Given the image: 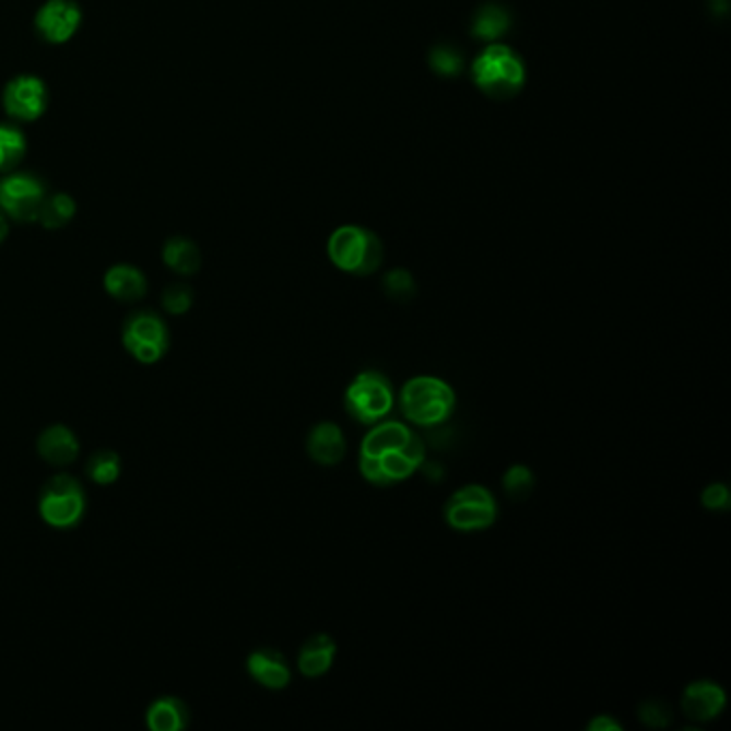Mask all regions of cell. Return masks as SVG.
<instances>
[{
    "instance_id": "obj_27",
    "label": "cell",
    "mask_w": 731,
    "mask_h": 731,
    "mask_svg": "<svg viewBox=\"0 0 731 731\" xmlns=\"http://www.w3.org/2000/svg\"><path fill=\"white\" fill-rule=\"evenodd\" d=\"M385 292L389 294V298H393L394 303H408L414 296L416 285L408 271L394 269L385 278Z\"/></svg>"
},
{
    "instance_id": "obj_3",
    "label": "cell",
    "mask_w": 731,
    "mask_h": 731,
    "mask_svg": "<svg viewBox=\"0 0 731 731\" xmlns=\"http://www.w3.org/2000/svg\"><path fill=\"white\" fill-rule=\"evenodd\" d=\"M472 78L485 95L508 99L521 91L526 82V67L523 60L507 46H492L474 60Z\"/></svg>"
},
{
    "instance_id": "obj_1",
    "label": "cell",
    "mask_w": 731,
    "mask_h": 731,
    "mask_svg": "<svg viewBox=\"0 0 731 731\" xmlns=\"http://www.w3.org/2000/svg\"><path fill=\"white\" fill-rule=\"evenodd\" d=\"M329 256L345 273L372 275L385 260V247L374 232L361 225H343L329 240Z\"/></svg>"
},
{
    "instance_id": "obj_22",
    "label": "cell",
    "mask_w": 731,
    "mask_h": 731,
    "mask_svg": "<svg viewBox=\"0 0 731 731\" xmlns=\"http://www.w3.org/2000/svg\"><path fill=\"white\" fill-rule=\"evenodd\" d=\"M75 200L64 193V191H58V193H48L44 207H42V213H39V224L48 229H58L62 225L69 224L73 217H75Z\"/></svg>"
},
{
    "instance_id": "obj_9",
    "label": "cell",
    "mask_w": 731,
    "mask_h": 731,
    "mask_svg": "<svg viewBox=\"0 0 731 731\" xmlns=\"http://www.w3.org/2000/svg\"><path fill=\"white\" fill-rule=\"evenodd\" d=\"M425 461V445L414 434L412 440L399 449L387 450L378 457L361 455V474L374 485H393L410 479Z\"/></svg>"
},
{
    "instance_id": "obj_11",
    "label": "cell",
    "mask_w": 731,
    "mask_h": 731,
    "mask_svg": "<svg viewBox=\"0 0 731 731\" xmlns=\"http://www.w3.org/2000/svg\"><path fill=\"white\" fill-rule=\"evenodd\" d=\"M80 26L82 9L75 0H46L35 13V31L50 46L71 42Z\"/></svg>"
},
{
    "instance_id": "obj_16",
    "label": "cell",
    "mask_w": 731,
    "mask_h": 731,
    "mask_svg": "<svg viewBox=\"0 0 731 731\" xmlns=\"http://www.w3.org/2000/svg\"><path fill=\"white\" fill-rule=\"evenodd\" d=\"M37 450L48 463L67 465V463L75 461V457L80 452V443L69 427L50 425L48 429L42 432V436L37 440Z\"/></svg>"
},
{
    "instance_id": "obj_28",
    "label": "cell",
    "mask_w": 731,
    "mask_h": 731,
    "mask_svg": "<svg viewBox=\"0 0 731 731\" xmlns=\"http://www.w3.org/2000/svg\"><path fill=\"white\" fill-rule=\"evenodd\" d=\"M162 303L172 316H182L193 305V292L185 283H174V285L166 287V292L162 296Z\"/></svg>"
},
{
    "instance_id": "obj_6",
    "label": "cell",
    "mask_w": 731,
    "mask_h": 731,
    "mask_svg": "<svg viewBox=\"0 0 731 731\" xmlns=\"http://www.w3.org/2000/svg\"><path fill=\"white\" fill-rule=\"evenodd\" d=\"M86 510V496L82 485L69 476L58 474L50 479L39 494V512L46 523L55 528H75Z\"/></svg>"
},
{
    "instance_id": "obj_26",
    "label": "cell",
    "mask_w": 731,
    "mask_h": 731,
    "mask_svg": "<svg viewBox=\"0 0 731 731\" xmlns=\"http://www.w3.org/2000/svg\"><path fill=\"white\" fill-rule=\"evenodd\" d=\"M672 719H674V712L668 706V701L648 699V701H641V706H639V721L648 728H655V730L668 728L672 723Z\"/></svg>"
},
{
    "instance_id": "obj_23",
    "label": "cell",
    "mask_w": 731,
    "mask_h": 731,
    "mask_svg": "<svg viewBox=\"0 0 731 731\" xmlns=\"http://www.w3.org/2000/svg\"><path fill=\"white\" fill-rule=\"evenodd\" d=\"M508 24H510V20H508L507 9H503L498 4H487L476 13L472 31L481 39H498L507 31Z\"/></svg>"
},
{
    "instance_id": "obj_25",
    "label": "cell",
    "mask_w": 731,
    "mask_h": 731,
    "mask_svg": "<svg viewBox=\"0 0 731 731\" xmlns=\"http://www.w3.org/2000/svg\"><path fill=\"white\" fill-rule=\"evenodd\" d=\"M89 476L99 485H110L120 474V457L114 450H97L86 463Z\"/></svg>"
},
{
    "instance_id": "obj_12",
    "label": "cell",
    "mask_w": 731,
    "mask_h": 731,
    "mask_svg": "<svg viewBox=\"0 0 731 731\" xmlns=\"http://www.w3.org/2000/svg\"><path fill=\"white\" fill-rule=\"evenodd\" d=\"M728 704L726 691L712 680L691 682L682 693V712L697 723L717 719Z\"/></svg>"
},
{
    "instance_id": "obj_8",
    "label": "cell",
    "mask_w": 731,
    "mask_h": 731,
    "mask_svg": "<svg viewBox=\"0 0 731 731\" xmlns=\"http://www.w3.org/2000/svg\"><path fill=\"white\" fill-rule=\"evenodd\" d=\"M122 345L135 361L144 365L157 363L168 352V327L155 311H138L122 327Z\"/></svg>"
},
{
    "instance_id": "obj_29",
    "label": "cell",
    "mask_w": 731,
    "mask_h": 731,
    "mask_svg": "<svg viewBox=\"0 0 731 731\" xmlns=\"http://www.w3.org/2000/svg\"><path fill=\"white\" fill-rule=\"evenodd\" d=\"M429 62H432L434 71H438L443 75H455V73L461 71V55L449 46H438L436 50H432Z\"/></svg>"
},
{
    "instance_id": "obj_31",
    "label": "cell",
    "mask_w": 731,
    "mask_h": 731,
    "mask_svg": "<svg viewBox=\"0 0 731 731\" xmlns=\"http://www.w3.org/2000/svg\"><path fill=\"white\" fill-rule=\"evenodd\" d=\"M588 730L590 731H620L622 730V726L620 723H616L612 717H608V715H601V717H597V719H592L590 723H588Z\"/></svg>"
},
{
    "instance_id": "obj_21",
    "label": "cell",
    "mask_w": 731,
    "mask_h": 731,
    "mask_svg": "<svg viewBox=\"0 0 731 731\" xmlns=\"http://www.w3.org/2000/svg\"><path fill=\"white\" fill-rule=\"evenodd\" d=\"M28 151L24 131L13 122H0V172H11L22 164Z\"/></svg>"
},
{
    "instance_id": "obj_14",
    "label": "cell",
    "mask_w": 731,
    "mask_h": 731,
    "mask_svg": "<svg viewBox=\"0 0 731 731\" xmlns=\"http://www.w3.org/2000/svg\"><path fill=\"white\" fill-rule=\"evenodd\" d=\"M338 655V644L331 635L318 633L309 637L298 652V670L307 677H320L327 674Z\"/></svg>"
},
{
    "instance_id": "obj_15",
    "label": "cell",
    "mask_w": 731,
    "mask_h": 731,
    "mask_svg": "<svg viewBox=\"0 0 731 731\" xmlns=\"http://www.w3.org/2000/svg\"><path fill=\"white\" fill-rule=\"evenodd\" d=\"M247 672L267 688H283L290 684V668L282 652L273 648H260L247 659Z\"/></svg>"
},
{
    "instance_id": "obj_32",
    "label": "cell",
    "mask_w": 731,
    "mask_h": 731,
    "mask_svg": "<svg viewBox=\"0 0 731 731\" xmlns=\"http://www.w3.org/2000/svg\"><path fill=\"white\" fill-rule=\"evenodd\" d=\"M9 234V224H7V215L0 211V243L7 238Z\"/></svg>"
},
{
    "instance_id": "obj_13",
    "label": "cell",
    "mask_w": 731,
    "mask_h": 731,
    "mask_svg": "<svg viewBox=\"0 0 731 731\" xmlns=\"http://www.w3.org/2000/svg\"><path fill=\"white\" fill-rule=\"evenodd\" d=\"M307 452L320 465H335L345 455V438L335 423H318L307 436Z\"/></svg>"
},
{
    "instance_id": "obj_4",
    "label": "cell",
    "mask_w": 731,
    "mask_h": 731,
    "mask_svg": "<svg viewBox=\"0 0 731 731\" xmlns=\"http://www.w3.org/2000/svg\"><path fill=\"white\" fill-rule=\"evenodd\" d=\"M393 389L385 374L363 372L345 391V410L352 418L363 425H374L382 421L393 410Z\"/></svg>"
},
{
    "instance_id": "obj_17",
    "label": "cell",
    "mask_w": 731,
    "mask_h": 731,
    "mask_svg": "<svg viewBox=\"0 0 731 731\" xmlns=\"http://www.w3.org/2000/svg\"><path fill=\"white\" fill-rule=\"evenodd\" d=\"M414 432L410 427H405L403 423H374L372 432L363 438L361 445V455L363 457H378L387 450L399 449L403 445H408L412 440Z\"/></svg>"
},
{
    "instance_id": "obj_24",
    "label": "cell",
    "mask_w": 731,
    "mask_h": 731,
    "mask_svg": "<svg viewBox=\"0 0 731 731\" xmlns=\"http://www.w3.org/2000/svg\"><path fill=\"white\" fill-rule=\"evenodd\" d=\"M503 487L512 503H521L534 492V474L528 465H510L503 479Z\"/></svg>"
},
{
    "instance_id": "obj_19",
    "label": "cell",
    "mask_w": 731,
    "mask_h": 731,
    "mask_svg": "<svg viewBox=\"0 0 731 731\" xmlns=\"http://www.w3.org/2000/svg\"><path fill=\"white\" fill-rule=\"evenodd\" d=\"M191 721L189 708L178 697H160L146 712V723L153 731L185 730Z\"/></svg>"
},
{
    "instance_id": "obj_2",
    "label": "cell",
    "mask_w": 731,
    "mask_h": 731,
    "mask_svg": "<svg viewBox=\"0 0 731 731\" xmlns=\"http://www.w3.org/2000/svg\"><path fill=\"white\" fill-rule=\"evenodd\" d=\"M455 393L440 378L418 376L401 389V410L418 427H434L449 418L455 410Z\"/></svg>"
},
{
    "instance_id": "obj_7",
    "label": "cell",
    "mask_w": 731,
    "mask_h": 731,
    "mask_svg": "<svg viewBox=\"0 0 731 731\" xmlns=\"http://www.w3.org/2000/svg\"><path fill=\"white\" fill-rule=\"evenodd\" d=\"M498 515L496 498L483 485H465L455 492L445 505V519L452 530L479 532L487 530Z\"/></svg>"
},
{
    "instance_id": "obj_5",
    "label": "cell",
    "mask_w": 731,
    "mask_h": 731,
    "mask_svg": "<svg viewBox=\"0 0 731 731\" xmlns=\"http://www.w3.org/2000/svg\"><path fill=\"white\" fill-rule=\"evenodd\" d=\"M48 189L42 178L28 172H4L0 178V211L15 222H39Z\"/></svg>"
},
{
    "instance_id": "obj_30",
    "label": "cell",
    "mask_w": 731,
    "mask_h": 731,
    "mask_svg": "<svg viewBox=\"0 0 731 731\" xmlns=\"http://www.w3.org/2000/svg\"><path fill=\"white\" fill-rule=\"evenodd\" d=\"M730 503V490L723 483H712L701 494V505L708 510H728Z\"/></svg>"
},
{
    "instance_id": "obj_10",
    "label": "cell",
    "mask_w": 731,
    "mask_h": 731,
    "mask_svg": "<svg viewBox=\"0 0 731 731\" xmlns=\"http://www.w3.org/2000/svg\"><path fill=\"white\" fill-rule=\"evenodd\" d=\"M50 104L48 86L37 75H15L2 89V108L11 120L35 122L39 120Z\"/></svg>"
},
{
    "instance_id": "obj_20",
    "label": "cell",
    "mask_w": 731,
    "mask_h": 731,
    "mask_svg": "<svg viewBox=\"0 0 731 731\" xmlns=\"http://www.w3.org/2000/svg\"><path fill=\"white\" fill-rule=\"evenodd\" d=\"M164 262L169 271L178 275H193L202 264V256L193 240L174 236L164 245Z\"/></svg>"
},
{
    "instance_id": "obj_18",
    "label": "cell",
    "mask_w": 731,
    "mask_h": 731,
    "mask_svg": "<svg viewBox=\"0 0 731 731\" xmlns=\"http://www.w3.org/2000/svg\"><path fill=\"white\" fill-rule=\"evenodd\" d=\"M104 285L116 300H127V303L140 300L149 290L144 273L131 264H114L104 278Z\"/></svg>"
}]
</instances>
